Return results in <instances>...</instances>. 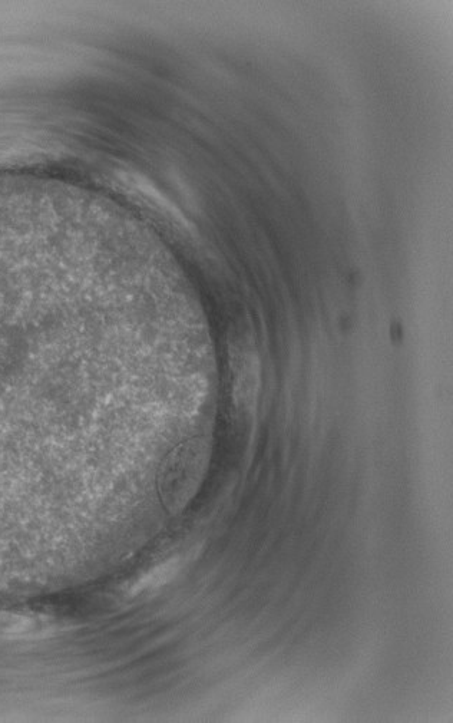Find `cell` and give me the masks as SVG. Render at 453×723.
<instances>
[{
    "instance_id": "2",
    "label": "cell",
    "mask_w": 453,
    "mask_h": 723,
    "mask_svg": "<svg viewBox=\"0 0 453 723\" xmlns=\"http://www.w3.org/2000/svg\"><path fill=\"white\" fill-rule=\"evenodd\" d=\"M183 567V560L180 557L164 561L158 564L154 569L148 570L147 573L141 574L134 583L128 587L127 593L130 596L151 592V590L160 589L164 584L170 583L177 576L178 571Z\"/></svg>"
},
{
    "instance_id": "1",
    "label": "cell",
    "mask_w": 453,
    "mask_h": 723,
    "mask_svg": "<svg viewBox=\"0 0 453 723\" xmlns=\"http://www.w3.org/2000/svg\"><path fill=\"white\" fill-rule=\"evenodd\" d=\"M55 623L44 616L28 613H0V637L45 635Z\"/></svg>"
}]
</instances>
